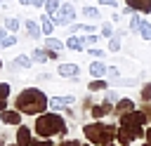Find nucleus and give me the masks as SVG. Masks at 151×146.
I'll return each instance as SVG.
<instances>
[{"mask_svg": "<svg viewBox=\"0 0 151 146\" xmlns=\"http://www.w3.org/2000/svg\"><path fill=\"white\" fill-rule=\"evenodd\" d=\"M127 7H132L134 12H142V14H149L151 12V0H125Z\"/></svg>", "mask_w": 151, "mask_h": 146, "instance_id": "nucleus-11", "label": "nucleus"}, {"mask_svg": "<svg viewBox=\"0 0 151 146\" xmlns=\"http://www.w3.org/2000/svg\"><path fill=\"white\" fill-rule=\"evenodd\" d=\"M31 146H52V141H50V139H33Z\"/></svg>", "mask_w": 151, "mask_h": 146, "instance_id": "nucleus-33", "label": "nucleus"}, {"mask_svg": "<svg viewBox=\"0 0 151 146\" xmlns=\"http://www.w3.org/2000/svg\"><path fill=\"white\" fill-rule=\"evenodd\" d=\"M7 7V0H0V9H5Z\"/></svg>", "mask_w": 151, "mask_h": 146, "instance_id": "nucleus-41", "label": "nucleus"}, {"mask_svg": "<svg viewBox=\"0 0 151 146\" xmlns=\"http://www.w3.org/2000/svg\"><path fill=\"white\" fill-rule=\"evenodd\" d=\"M144 146H151V144H149V141H146V144H144Z\"/></svg>", "mask_w": 151, "mask_h": 146, "instance_id": "nucleus-45", "label": "nucleus"}, {"mask_svg": "<svg viewBox=\"0 0 151 146\" xmlns=\"http://www.w3.org/2000/svg\"><path fill=\"white\" fill-rule=\"evenodd\" d=\"M0 120H2V125H19V122H21V115H19V111L5 108V111L0 113Z\"/></svg>", "mask_w": 151, "mask_h": 146, "instance_id": "nucleus-10", "label": "nucleus"}, {"mask_svg": "<svg viewBox=\"0 0 151 146\" xmlns=\"http://www.w3.org/2000/svg\"><path fill=\"white\" fill-rule=\"evenodd\" d=\"M14 45H17V35H14V33H7V35L2 38V42H0L2 49H9V47H14Z\"/></svg>", "mask_w": 151, "mask_h": 146, "instance_id": "nucleus-22", "label": "nucleus"}, {"mask_svg": "<svg viewBox=\"0 0 151 146\" xmlns=\"http://www.w3.org/2000/svg\"><path fill=\"white\" fill-rule=\"evenodd\" d=\"M61 47H64V42H61L59 38H52V35H47V40H45V49H57V52H59Z\"/></svg>", "mask_w": 151, "mask_h": 146, "instance_id": "nucleus-18", "label": "nucleus"}, {"mask_svg": "<svg viewBox=\"0 0 151 146\" xmlns=\"http://www.w3.org/2000/svg\"><path fill=\"white\" fill-rule=\"evenodd\" d=\"M87 52H90V57H94V59H99V57H104V49H97V47H90Z\"/></svg>", "mask_w": 151, "mask_h": 146, "instance_id": "nucleus-32", "label": "nucleus"}, {"mask_svg": "<svg viewBox=\"0 0 151 146\" xmlns=\"http://www.w3.org/2000/svg\"><path fill=\"white\" fill-rule=\"evenodd\" d=\"M52 78H54V75H52L50 71H42V73H38V80H40V82H50Z\"/></svg>", "mask_w": 151, "mask_h": 146, "instance_id": "nucleus-29", "label": "nucleus"}, {"mask_svg": "<svg viewBox=\"0 0 151 146\" xmlns=\"http://www.w3.org/2000/svg\"><path fill=\"white\" fill-rule=\"evenodd\" d=\"M97 40H99V35H94V33L85 35V45H97Z\"/></svg>", "mask_w": 151, "mask_h": 146, "instance_id": "nucleus-30", "label": "nucleus"}, {"mask_svg": "<svg viewBox=\"0 0 151 146\" xmlns=\"http://www.w3.org/2000/svg\"><path fill=\"white\" fill-rule=\"evenodd\" d=\"M83 146H92V144H83Z\"/></svg>", "mask_w": 151, "mask_h": 146, "instance_id": "nucleus-44", "label": "nucleus"}, {"mask_svg": "<svg viewBox=\"0 0 151 146\" xmlns=\"http://www.w3.org/2000/svg\"><path fill=\"white\" fill-rule=\"evenodd\" d=\"M99 5H104V7H118L116 0H99Z\"/></svg>", "mask_w": 151, "mask_h": 146, "instance_id": "nucleus-34", "label": "nucleus"}, {"mask_svg": "<svg viewBox=\"0 0 151 146\" xmlns=\"http://www.w3.org/2000/svg\"><path fill=\"white\" fill-rule=\"evenodd\" d=\"M31 64H33V57H31V54H19V57L9 64V71H12V73L26 71V68H31Z\"/></svg>", "mask_w": 151, "mask_h": 146, "instance_id": "nucleus-5", "label": "nucleus"}, {"mask_svg": "<svg viewBox=\"0 0 151 146\" xmlns=\"http://www.w3.org/2000/svg\"><path fill=\"white\" fill-rule=\"evenodd\" d=\"M144 137H146V141L151 144V127H146V132H144Z\"/></svg>", "mask_w": 151, "mask_h": 146, "instance_id": "nucleus-38", "label": "nucleus"}, {"mask_svg": "<svg viewBox=\"0 0 151 146\" xmlns=\"http://www.w3.org/2000/svg\"><path fill=\"white\" fill-rule=\"evenodd\" d=\"M7 108V104H5V99H0V111H5Z\"/></svg>", "mask_w": 151, "mask_h": 146, "instance_id": "nucleus-40", "label": "nucleus"}, {"mask_svg": "<svg viewBox=\"0 0 151 146\" xmlns=\"http://www.w3.org/2000/svg\"><path fill=\"white\" fill-rule=\"evenodd\" d=\"M116 111H118L120 115H125V113L134 111V104H132V99H118V101H116Z\"/></svg>", "mask_w": 151, "mask_h": 146, "instance_id": "nucleus-14", "label": "nucleus"}, {"mask_svg": "<svg viewBox=\"0 0 151 146\" xmlns=\"http://www.w3.org/2000/svg\"><path fill=\"white\" fill-rule=\"evenodd\" d=\"M61 146H80V144H78V139H71V141H64Z\"/></svg>", "mask_w": 151, "mask_h": 146, "instance_id": "nucleus-37", "label": "nucleus"}, {"mask_svg": "<svg viewBox=\"0 0 151 146\" xmlns=\"http://www.w3.org/2000/svg\"><path fill=\"white\" fill-rule=\"evenodd\" d=\"M83 16H85V19H92V21H97V19L101 16V12H99L97 7H92V5H85V7H83Z\"/></svg>", "mask_w": 151, "mask_h": 146, "instance_id": "nucleus-16", "label": "nucleus"}, {"mask_svg": "<svg viewBox=\"0 0 151 146\" xmlns=\"http://www.w3.org/2000/svg\"><path fill=\"white\" fill-rule=\"evenodd\" d=\"M59 7H61V0H47V2H45V9H47V14H54V12H59Z\"/></svg>", "mask_w": 151, "mask_h": 146, "instance_id": "nucleus-23", "label": "nucleus"}, {"mask_svg": "<svg viewBox=\"0 0 151 146\" xmlns=\"http://www.w3.org/2000/svg\"><path fill=\"white\" fill-rule=\"evenodd\" d=\"M24 28H26V35L28 38H40L42 35V28H40V21H33V19H26L24 21Z\"/></svg>", "mask_w": 151, "mask_h": 146, "instance_id": "nucleus-8", "label": "nucleus"}, {"mask_svg": "<svg viewBox=\"0 0 151 146\" xmlns=\"http://www.w3.org/2000/svg\"><path fill=\"white\" fill-rule=\"evenodd\" d=\"M137 33L142 35V40H151V21H142V26H139Z\"/></svg>", "mask_w": 151, "mask_h": 146, "instance_id": "nucleus-21", "label": "nucleus"}, {"mask_svg": "<svg viewBox=\"0 0 151 146\" xmlns=\"http://www.w3.org/2000/svg\"><path fill=\"white\" fill-rule=\"evenodd\" d=\"M142 21H144V19H142V12H132V14H130V31L137 33L139 26H142Z\"/></svg>", "mask_w": 151, "mask_h": 146, "instance_id": "nucleus-17", "label": "nucleus"}, {"mask_svg": "<svg viewBox=\"0 0 151 146\" xmlns=\"http://www.w3.org/2000/svg\"><path fill=\"white\" fill-rule=\"evenodd\" d=\"M94 28H97V26H90V24H83V28H80V31H83V33H94Z\"/></svg>", "mask_w": 151, "mask_h": 146, "instance_id": "nucleus-35", "label": "nucleus"}, {"mask_svg": "<svg viewBox=\"0 0 151 146\" xmlns=\"http://www.w3.org/2000/svg\"><path fill=\"white\" fill-rule=\"evenodd\" d=\"M19 24H21V21H19L17 16H7V19H5V28H7L9 33H17V31H19Z\"/></svg>", "mask_w": 151, "mask_h": 146, "instance_id": "nucleus-19", "label": "nucleus"}, {"mask_svg": "<svg viewBox=\"0 0 151 146\" xmlns=\"http://www.w3.org/2000/svg\"><path fill=\"white\" fill-rule=\"evenodd\" d=\"M66 47H68V49H73V52H83V49H85V38L68 35V38H66Z\"/></svg>", "mask_w": 151, "mask_h": 146, "instance_id": "nucleus-12", "label": "nucleus"}, {"mask_svg": "<svg viewBox=\"0 0 151 146\" xmlns=\"http://www.w3.org/2000/svg\"><path fill=\"white\" fill-rule=\"evenodd\" d=\"M73 101H76V99H73L71 94H66V97H52V99H50V108H54V111H64V108H68Z\"/></svg>", "mask_w": 151, "mask_h": 146, "instance_id": "nucleus-6", "label": "nucleus"}, {"mask_svg": "<svg viewBox=\"0 0 151 146\" xmlns=\"http://www.w3.org/2000/svg\"><path fill=\"white\" fill-rule=\"evenodd\" d=\"M17 2H19V5H24V7H28V5H31V0H17Z\"/></svg>", "mask_w": 151, "mask_h": 146, "instance_id": "nucleus-39", "label": "nucleus"}, {"mask_svg": "<svg viewBox=\"0 0 151 146\" xmlns=\"http://www.w3.org/2000/svg\"><path fill=\"white\" fill-rule=\"evenodd\" d=\"M33 144V137H31V130L26 125H19L17 127V146H31Z\"/></svg>", "mask_w": 151, "mask_h": 146, "instance_id": "nucleus-7", "label": "nucleus"}, {"mask_svg": "<svg viewBox=\"0 0 151 146\" xmlns=\"http://www.w3.org/2000/svg\"><path fill=\"white\" fill-rule=\"evenodd\" d=\"M142 101H151V82L144 85V89H142Z\"/></svg>", "mask_w": 151, "mask_h": 146, "instance_id": "nucleus-28", "label": "nucleus"}, {"mask_svg": "<svg viewBox=\"0 0 151 146\" xmlns=\"http://www.w3.org/2000/svg\"><path fill=\"white\" fill-rule=\"evenodd\" d=\"M17 108L19 111H24V113H28V115H33V113H42L47 106H50V101H47V97L38 89V87H26V89H21L19 94H17Z\"/></svg>", "mask_w": 151, "mask_h": 146, "instance_id": "nucleus-1", "label": "nucleus"}, {"mask_svg": "<svg viewBox=\"0 0 151 146\" xmlns=\"http://www.w3.org/2000/svg\"><path fill=\"white\" fill-rule=\"evenodd\" d=\"M106 68H109V66H106L104 61H99V59H94V61L87 66V71H90L92 78H104V75H106Z\"/></svg>", "mask_w": 151, "mask_h": 146, "instance_id": "nucleus-9", "label": "nucleus"}, {"mask_svg": "<svg viewBox=\"0 0 151 146\" xmlns=\"http://www.w3.org/2000/svg\"><path fill=\"white\" fill-rule=\"evenodd\" d=\"M104 101H106V104H113V101H118V94H116V92H106V94H104Z\"/></svg>", "mask_w": 151, "mask_h": 146, "instance_id": "nucleus-31", "label": "nucleus"}, {"mask_svg": "<svg viewBox=\"0 0 151 146\" xmlns=\"http://www.w3.org/2000/svg\"><path fill=\"white\" fill-rule=\"evenodd\" d=\"M57 73L61 75V78H80V66L78 64H71V61H64V64H59V68H57Z\"/></svg>", "mask_w": 151, "mask_h": 146, "instance_id": "nucleus-4", "label": "nucleus"}, {"mask_svg": "<svg viewBox=\"0 0 151 146\" xmlns=\"http://www.w3.org/2000/svg\"><path fill=\"white\" fill-rule=\"evenodd\" d=\"M0 125H2V120H0Z\"/></svg>", "mask_w": 151, "mask_h": 146, "instance_id": "nucleus-46", "label": "nucleus"}, {"mask_svg": "<svg viewBox=\"0 0 151 146\" xmlns=\"http://www.w3.org/2000/svg\"><path fill=\"white\" fill-rule=\"evenodd\" d=\"M83 132H85V137H87L92 144H99V146H106V144H111V139L118 137L116 127L104 125V122H90V125L83 127Z\"/></svg>", "mask_w": 151, "mask_h": 146, "instance_id": "nucleus-3", "label": "nucleus"}, {"mask_svg": "<svg viewBox=\"0 0 151 146\" xmlns=\"http://www.w3.org/2000/svg\"><path fill=\"white\" fill-rule=\"evenodd\" d=\"M45 2L47 0H31V7H38L40 9V7H45Z\"/></svg>", "mask_w": 151, "mask_h": 146, "instance_id": "nucleus-36", "label": "nucleus"}, {"mask_svg": "<svg viewBox=\"0 0 151 146\" xmlns=\"http://www.w3.org/2000/svg\"><path fill=\"white\" fill-rule=\"evenodd\" d=\"M35 132L42 137V139H47V137H52V134H66V122L61 120V115H57V113H42L38 120H35Z\"/></svg>", "mask_w": 151, "mask_h": 146, "instance_id": "nucleus-2", "label": "nucleus"}, {"mask_svg": "<svg viewBox=\"0 0 151 146\" xmlns=\"http://www.w3.org/2000/svg\"><path fill=\"white\" fill-rule=\"evenodd\" d=\"M9 92H12L9 82H0V99H7V97H9Z\"/></svg>", "mask_w": 151, "mask_h": 146, "instance_id": "nucleus-26", "label": "nucleus"}, {"mask_svg": "<svg viewBox=\"0 0 151 146\" xmlns=\"http://www.w3.org/2000/svg\"><path fill=\"white\" fill-rule=\"evenodd\" d=\"M40 28H42V35H52V31H54V21L47 12L40 14Z\"/></svg>", "mask_w": 151, "mask_h": 146, "instance_id": "nucleus-13", "label": "nucleus"}, {"mask_svg": "<svg viewBox=\"0 0 151 146\" xmlns=\"http://www.w3.org/2000/svg\"><path fill=\"white\" fill-rule=\"evenodd\" d=\"M31 57H33L38 64H47V59H50L47 49H33V52H31Z\"/></svg>", "mask_w": 151, "mask_h": 146, "instance_id": "nucleus-20", "label": "nucleus"}, {"mask_svg": "<svg viewBox=\"0 0 151 146\" xmlns=\"http://www.w3.org/2000/svg\"><path fill=\"white\" fill-rule=\"evenodd\" d=\"M113 33H116V31H113V26H111V24H109V21H106V24H104V26H101V35H104V38H111V35H113Z\"/></svg>", "mask_w": 151, "mask_h": 146, "instance_id": "nucleus-27", "label": "nucleus"}, {"mask_svg": "<svg viewBox=\"0 0 151 146\" xmlns=\"http://www.w3.org/2000/svg\"><path fill=\"white\" fill-rule=\"evenodd\" d=\"M106 146H111V144H106Z\"/></svg>", "mask_w": 151, "mask_h": 146, "instance_id": "nucleus-47", "label": "nucleus"}, {"mask_svg": "<svg viewBox=\"0 0 151 146\" xmlns=\"http://www.w3.org/2000/svg\"><path fill=\"white\" fill-rule=\"evenodd\" d=\"M111 111H113L111 104H97V106H92V118L99 120L101 115H106V113H111Z\"/></svg>", "mask_w": 151, "mask_h": 146, "instance_id": "nucleus-15", "label": "nucleus"}, {"mask_svg": "<svg viewBox=\"0 0 151 146\" xmlns=\"http://www.w3.org/2000/svg\"><path fill=\"white\" fill-rule=\"evenodd\" d=\"M106 85H109V82H104L101 78H94V80L90 82V89H92V92H99V89H106Z\"/></svg>", "mask_w": 151, "mask_h": 146, "instance_id": "nucleus-24", "label": "nucleus"}, {"mask_svg": "<svg viewBox=\"0 0 151 146\" xmlns=\"http://www.w3.org/2000/svg\"><path fill=\"white\" fill-rule=\"evenodd\" d=\"M106 75H109L111 80H116V82L120 85V80H118V78H120V71H118L116 66H109V68H106Z\"/></svg>", "mask_w": 151, "mask_h": 146, "instance_id": "nucleus-25", "label": "nucleus"}, {"mask_svg": "<svg viewBox=\"0 0 151 146\" xmlns=\"http://www.w3.org/2000/svg\"><path fill=\"white\" fill-rule=\"evenodd\" d=\"M0 71H2V59H0Z\"/></svg>", "mask_w": 151, "mask_h": 146, "instance_id": "nucleus-43", "label": "nucleus"}, {"mask_svg": "<svg viewBox=\"0 0 151 146\" xmlns=\"http://www.w3.org/2000/svg\"><path fill=\"white\" fill-rule=\"evenodd\" d=\"M0 146H5V137L2 134H0Z\"/></svg>", "mask_w": 151, "mask_h": 146, "instance_id": "nucleus-42", "label": "nucleus"}]
</instances>
